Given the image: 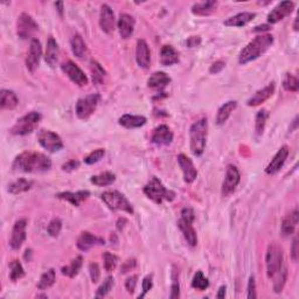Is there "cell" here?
Segmentation results:
<instances>
[{
    "label": "cell",
    "mask_w": 299,
    "mask_h": 299,
    "mask_svg": "<svg viewBox=\"0 0 299 299\" xmlns=\"http://www.w3.org/2000/svg\"><path fill=\"white\" fill-rule=\"evenodd\" d=\"M12 167L16 171L25 173H41L52 167V160L46 154L34 151H25L17 156Z\"/></svg>",
    "instance_id": "obj_1"
},
{
    "label": "cell",
    "mask_w": 299,
    "mask_h": 299,
    "mask_svg": "<svg viewBox=\"0 0 299 299\" xmlns=\"http://www.w3.org/2000/svg\"><path fill=\"white\" fill-rule=\"evenodd\" d=\"M273 43V37L271 34H259L254 40H251L244 48L241 50L239 62L247 64L262 56Z\"/></svg>",
    "instance_id": "obj_2"
},
{
    "label": "cell",
    "mask_w": 299,
    "mask_h": 299,
    "mask_svg": "<svg viewBox=\"0 0 299 299\" xmlns=\"http://www.w3.org/2000/svg\"><path fill=\"white\" fill-rule=\"evenodd\" d=\"M208 122L206 118L194 122L189 129V146L194 156L200 157L206 149Z\"/></svg>",
    "instance_id": "obj_3"
},
{
    "label": "cell",
    "mask_w": 299,
    "mask_h": 299,
    "mask_svg": "<svg viewBox=\"0 0 299 299\" xmlns=\"http://www.w3.org/2000/svg\"><path fill=\"white\" fill-rule=\"evenodd\" d=\"M144 194L156 204H163L164 201H173L175 197V193L173 190L166 188L164 183L159 179L153 176L144 187Z\"/></svg>",
    "instance_id": "obj_4"
},
{
    "label": "cell",
    "mask_w": 299,
    "mask_h": 299,
    "mask_svg": "<svg viewBox=\"0 0 299 299\" xmlns=\"http://www.w3.org/2000/svg\"><path fill=\"white\" fill-rule=\"evenodd\" d=\"M284 255L283 250L277 243L269 244L265 256L266 275L270 279H273L278 272L284 268Z\"/></svg>",
    "instance_id": "obj_5"
},
{
    "label": "cell",
    "mask_w": 299,
    "mask_h": 299,
    "mask_svg": "<svg viewBox=\"0 0 299 299\" xmlns=\"http://www.w3.org/2000/svg\"><path fill=\"white\" fill-rule=\"evenodd\" d=\"M194 220H195L194 211L190 207H185L181 211V214H180V219L178 221L179 229L181 230L183 237H185L187 243L190 247H195L197 244L196 232L193 227Z\"/></svg>",
    "instance_id": "obj_6"
},
{
    "label": "cell",
    "mask_w": 299,
    "mask_h": 299,
    "mask_svg": "<svg viewBox=\"0 0 299 299\" xmlns=\"http://www.w3.org/2000/svg\"><path fill=\"white\" fill-rule=\"evenodd\" d=\"M102 200L104 204L107 205L110 210L113 211H122L125 213L133 214L132 205L130 204V201L125 197L123 194L118 192V190H107L102 195Z\"/></svg>",
    "instance_id": "obj_7"
},
{
    "label": "cell",
    "mask_w": 299,
    "mask_h": 299,
    "mask_svg": "<svg viewBox=\"0 0 299 299\" xmlns=\"http://www.w3.org/2000/svg\"><path fill=\"white\" fill-rule=\"evenodd\" d=\"M41 120H42V116L40 113L32 111V113L25 115V116L19 118V120L17 121V123L13 125V128L11 129V132L17 136L28 135V133L34 131L35 128L38 127V124L40 123Z\"/></svg>",
    "instance_id": "obj_8"
},
{
    "label": "cell",
    "mask_w": 299,
    "mask_h": 299,
    "mask_svg": "<svg viewBox=\"0 0 299 299\" xmlns=\"http://www.w3.org/2000/svg\"><path fill=\"white\" fill-rule=\"evenodd\" d=\"M99 99L101 96L98 93H90V95H86L78 99L76 103V108H75L77 117L82 121L88 120V118L96 111L97 106H98L99 103Z\"/></svg>",
    "instance_id": "obj_9"
},
{
    "label": "cell",
    "mask_w": 299,
    "mask_h": 299,
    "mask_svg": "<svg viewBox=\"0 0 299 299\" xmlns=\"http://www.w3.org/2000/svg\"><path fill=\"white\" fill-rule=\"evenodd\" d=\"M38 142L43 149L50 153L57 152L63 149V142L61 137L50 130H40L38 133Z\"/></svg>",
    "instance_id": "obj_10"
},
{
    "label": "cell",
    "mask_w": 299,
    "mask_h": 299,
    "mask_svg": "<svg viewBox=\"0 0 299 299\" xmlns=\"http://www.w3.org/2000/svg\"><path fill=\"white\" fill-rule=\"evenodd\" d=\"M39 30V25L28 13H21L17 21V34L23 40L30 39Z\"/></svg>",
    "instance_id": "obj_11"
},
{
    "label": "cell",
    "mask_w": 299,
    "mask_h": 299,
    "mask_svg": "<svg viewBox=\"0 0 299 299\" xmlns=\"http://www.w3.org/2000/svg\"><path fill=\"white\" fill-rule=\"evenodd\" d=\"M241 180V174L239 168L234 165H228L226 171V176L222 183V195L229 196L230 194L234 193V190L236 189V187L239 186Z\"/></svg>",
    "instance_id": "obj_12"
},
{
    "label": "cell",
    "mask_w": 299,
    "mask_h": 299,
    "mask_svg": "<svg viewBox=\"0 0 299 299\" xmlns=\"http://www.w3.org/2000/svg\"><path fill=\"white\" fill-rule=\"evenodd\" d=\"M61 69L64 74L69 77L71 82H74L75 84L78 86H85L88 84V77L85 76V74L82 71V69L77 64H75L73 61H67L61 66Z\"/></svg>",
    "instance_id": "obj_13"
},
{
    "label": "cell",
    "mask_w": 299,
    "mask_h": 299,
    "mask_svg": "<svg viewBox=\"0 0 299 299\" xmlns=\"http://www.w3.org/2000/svg\"><path fill=\"white\" fill-rule=\"evenodd\" d=\"M42 56V47L41 42L38 39H33L31 41L30 49H28L27 57H26V67L31 73H34L38 69L39 63H40Z\"/></svg>",
    "instance_id": "obj_14"
},
{
    "label": "cell",
    "mask_w": 299,
    "mask_h": 299,
    "mask_svg": "<svg viewBox=\"0 0 299 299\" xmlns=\"http://www.w3.org/2000/svg\"><path fill=\"white\" fill-rule=\"evenodd\" d=\"M26 228H27V221L25 219L19 220L14 223L12 235H11L10 240V247L13 250L20 249L23 243L26 240Z\"/></svg>",
    "instance_id": "obj_15"
},
{
    "label": "cell",
    "mask_w": 299,
    "mask_h": 299,
    "mask_svg": "<svg viewBox=\"0 0 299 299\" xmlns=\"http://www.w3.org/2000/svg\"><path fill=\"white\" fill-rule=\"evenodd\" d=\"M294 9V3L293 2H282L277 5L275 9H273L271 12L268 14V23L269 24H276L278 21L283 20L284 18L290 16L292 13Z\"/></svg>",
    "instance_id": "obj_16"
},
{
    "label": "cell",
    "mask_w": 299,
    "mask_h": 299,
    "mask_svg": "<svg viewBox=\"0 0 299 299\" xmlns=\"http://www.w3.org/2000/svg\"><path fill=\"white\" fill-rule=\"evenodd\" d=\"M176 159H178V164L182 171L183 181L186 183L194 182V180H195L197 176V171L195 166H194L193 161L183 153L179 154V156L176 157Z\"/></svg>",
    "instance_id": "obj_17"
},
{
    "label": "cell",
    "mask_w": 299,
    "mask_h": 299,
    "mask_svg": "<svg viewBox=\"0 0 299 299\" xmlns=\"http://www.w3.org/2000/svg\"><path fill=\"white\" fill-rule=\"evenodd\" d=\"M99 26L104 33L111 34L115 30V14L111 7L107 4L101 6L99 13Z\"/></svg>",
    "instance_id": "obj_18"
},
{
    "label": "cell",
    "mask_w": 299,
    "mask_h": 299,
    "mask_svg": "<svg viewBox=\"0 0 299 299\" xmlns=\"http://www.w3.org/2000/svg\"><path fill=\"white\" fill-rule=\"evenodd\" d=\"M287 156H289V147L284 145L280 147L278 152H277L275 154V157H273V159L270 161V164L266 166L265 168L266 174L272 175V174H276V173H278L280 171V168L283 167V165L285 164Z\"/></svg>",
    "instance_id": "obj_19"
},
{
    "label": "cell",
    "mask_w": 299,
    "mask_h": 299,
    "mask_svg": "<svg viewBox=\"0 0 299 299\" xmlns=\"http://www.w3.org/2000/svg\"><path fill=\"white\" fill-rule=\"evenodd\" d=\"M173 140V133L171 129L167 125H159L153 130L152 136H151V142L158 146L170 145Z\"/></svg>",
    "instance_id": "obj_20"
},
{
    "label": "cell",
    "mask_w": 299,
    "mask_h": 299,
    "mask_svg": "<svg viewBox=\"0 0 299 299\" xmlns=\"http://www.w3.org/2000/svg\"><path fill=\"white\" fill-rule=\"evenodd\" d=\"M136 61L140 68L147 69V68L150 67V62H151L150 48H149V45H147L146 41L143 40V39H140V40L137 41Z\"/></svg>",
    "instance_id": "obj_21"
},
{
    "label": "cell",
    "mask_w": 299,
    "mask_h": 299,
    "mask_svg": "<svg viewBox=\"0 0 299 299\" xmlns=\"http://www.w3.org/2000/svg\"><path fill=\"white\" fill-rule=\"evenodd\" d=\"M273 92H275V83L271 82V83H269L263 89H259L258 91L255 92L254 96H251L250 98L248 99L247 104L249 107H257L259 104L264 103L266 99H269L270 97L273 95Z\"/></svg>",
    "instance_id": "obj_22"
},
{
    "label": "cell",
    "mask_w": 299,
    "mask_h": 299,
    "mask_svg": "<svg viewBox=\"0 0 299 299\" xmlns=\"http://www.w3.org/2000/svg\"><path fill=\"white\" fill-rule=\"evenodd\" d=\"M118 31H120V35L122 39L127 40V39L131 38L135 31V19L130 16V14H121L120 19H118Z\"/></svg>",
    "instance_id": "obj_23"
},
{
    "label": "cell",
    "mask_w": 299,
    "mask_h": 299,
    "mask_svg": "<svg viewBox=\"0 0 299 299\" xmlns=\"http://www.w3.org/2000/svg\"><path fill=\"white\" fill-rule=\"evenodd\" d=\"M104 244V240L99 239L95 235H92L89 232H83L77 239L76 246L81 251H88L95 246H102Z\"/></svg>",
    "instance_id": "obj_24"
},
{
    "label": "cell",
    "mask_w": 299,
    "mask_h": 299,
    "mask_svg": "<svg viewBox=\"0 0 299 299\" xmlns=\"http://www.w3.org/2000/svg\"><path fill=\"white\" fill-rule=\"evenodd\" d=\"M90 196V193L88 190H78V192H62L56 195L57 199L68 201V203L73 205L75 207H78L81 203L88 199Z\"/></svg>",
    "instance_id": "obj_25"
},
{
    "label": "cell",
    "mask_w": 299,
    "mask_h": 299,
    "mask_svg": "<svg viewBox=\"0 0 299 299\" xmlns=\"http://www.w3.org/2000/svg\"><path fill=\"white\" fill-rule=\"evenodd\" d=\"M298 220H299V213L298 210L291 212L290 214H287L285 218L283 219L282 221V227H280V230H282V235L283 236H290L292 235L296 230V227L298 225Z\"/></svg>",
    "instance_id": "obj_26"
},
{
    "label": "cell",
    "mask_w": 299,
    "mask_h": 299,
    "mask_svg": "<svg viewBox=\"0 0 299 299\" xmlns=\"http://www.w3.org/2000/svg\"><path fill=\"white\" fill-rule=\"evenodd\" d=\"M256 17V13L253 12H243L239 13L236 16L230 17L225 21V25L228 27H243L253 21Z\"/></svg>",
    "instance_id": "obj_27"
},
{
    "label": "cell",
    "mask_w": 299,
    "mask_h": 299,
    "mask_svg": "<svg viewBox=\"0 0 299 299\" xmlns=\"http://www.w3.org/2000/svg\"><path fill=\"white\" fill-rule=\"evenodd\" d=\"M219 3L215 0H207V2L196 3L192 6V13L199 17H206L211 16L212 13H214L216 9H218Z\"/></svg>",
    "instance_id": "obj_28"
},
{
    "label": "cell",
    "mask_w": 299,
    "mask_h": 299,
    "mask_svg": "<svg viewBox=\"0 0 299 299\" xmlns=\"http://www.w3.org/2000/svg\"><path fill=\"white\" fill-rule=\"evenodd\" d=\"M171 83V77L164 71H156L147 80V85L152 89L163 90Z\"/></svg>",
    "instance_id": "obj_29"
},
{
    "label": "cell",
    "mask_w": 299,
    "mask_h": 299,
    "mask_svg": "<svg viewBox=\"0 0 299 299\" xmlns=\"http://www.w3.org/2000/svg\"><path fill=\"white\" fill-rule=\"evenodd\" d=\"M179 62V54L172 46L165 45L160 50V63L161 66L170 67Z\"/></svg>",
    "instance_id": "obj_30"
},
{
    "label": "cell",
    "mask_w": 299,
    "mask_h": 299,
    "mask_svg": "<svg viewBox=\"0 0 299 299\" xmlns=\"http://www.w3.org/2000/svg\"><path fill=\"white\" fill-rule=\"evenodd\" d=\"M18 104H19V99H18L16 92L7 89L2 90V92H0V107H2V109L13 110L16 109Z\"/></svg>",
    "instance_id": "obj_31"
},
{
    "label": "cell",
    "mask_w": 299,
    "mask_h": 299,
    "mask_svg": "<svg viewBox=\"0 0 299 299\" xmlns=\"http://www.w3.org/2000/svg\"><path fill=\"white\" fill-rule=\"evenodd\" d=\"M45 60L50 67H55L57 60H59V45L54 38H49L47 41Z\"/></svg>",
    "instance_id": "obj_32"
},
{
    "label": "cell",
    "mask_w": 299,
    "mask_h": 299,
    "mask_svg": "<svg viewBox=\"0 0 299 299\" xmlns=\"http://www.w3.org/2000/svg\"><path fill=\"white\" fill-rule=\"evenodd\" d=\"M118 123L122 127L127 129H136L140 128L143 125L146 124V118L144 116H136V115H123L120 120H118Z\"/></svg>",
    "instance_id": "obj_33"
},
{
    "label": "cell",
    "mask_w": 299,
    "mask_h": 299,
    "mask_svg": "<svg viewBox=\"0 0 299 299\" xmlns=\"http://www.w3.org/2000/svg\"><path fill=\"white\" fill-rule=\"evenodd\" d=\"M236 107H237L236 101H229V102L223 104V106L219 109L218 115H216V124L218 125L225 124L227 120L230 117V115H232L233 111L236 109Z\"/></svg>",
    "instance_id": "obj_34"
},
{
    "label": "cell",
    "mask_w": 299,
    "mask_h": 299,
    "mask_svg": "<svg viewBox=\"0 0 299 299\" xmlns=\"http://www.w3.org/2000/svg\"><path fill=\"white\" fill-rule=\"evenodd\" d=\"M71 52L77 59H83L86 54V45L80 34H75L70 41Z\"/></svg>",
    "instance_id": "obj_35"
},
{
    "label": "cell",
    "mask_w": 299,
    "mask_h": 299,
    "mask_svg": "<svg viewBox=\"0 0 299 299\" xmlns=\"http://www.w3.org/2000/svg\"><path fill=\"white\" fill-rule=\"evenodd\" d=\"M90 71H91L92 82L97 85L103 84L107 78V71L103 69V67L97 62V61H91L90 62Z\"/></svg>",
    "instance_id": "obj_36"
},
{
    "label": "cell",
    "mask_w": 299,
    "mask_h": 299,
    "mask_svg": "<svg viewBox=\"0 0 299 299\" xmlns=\"http://www.w3.org/2000/svg\"><path fill=\"white\" fill-rule=\"evenodd\" d=\"M115 180H116V175H115L113 172H103L101 173V174L92 175L90 181H91L93 185L98 187H106L113 185Z\"/></svg>",
    "instance_id": "obj_37"
},
{
    "label": "cell",
    "mask_w": 299,
    "mask_h": 299,
    "mask_svg": "<svg viewBox=\"0 0 299 299\" xmlns=\"http://www.w3.org/2000/svg\"><path fill=\"white\" fill-rule=\"evenodd\" d=\"M32 186H33V182L30 181V180L27 179H18L16 181L11 183L9 186V192L11 194H20V193H25L27 192V190H30L32 188Z\"/></svg>",
    "instance_id": "obj_38"
},
{
    "label": "cell",
    "mask_w": 299,
    "mask_h": 299,
    "mask_svg": "<svg viewBox=\"0 0 299 299\" xmlns=\"http://www.w3.org/2000/svg\"><path fill=\"white\" fill-rule=\"evenodd\" d=\"M82 263H83V257L77 256L76 258H74L73 261L70 262L69 265L63 266L62 273L68 277H70V278H74V277H76L77 273L80 272V270L82 268Z\"/></svg>",
    "instance_id": "obj_39"
},
{
    "label": "cell",
    "mask_w": 299,
    "mask_h": 299,
    "mask_svg": "<svg viewBox=\"0 0 299 299\" xmlns=\"http://www.w3.org/2000/svg\"><path fill=\"white\" fill-rule=\"evenodd\" d=\"M55 279H56L55 270H54V269H49L48 271H46L41 276V278H40V280H39V283H38V289L41 290V291L49 289L50 286L54 285V283H55Z\"/></svg>",
    "instance_id": "obj_40"
},
{
    "label": "cell",
    "mask_w": 299,
    "mask_h": 299,
    "mask_svg": "<svg viewBox=\"0 0 299 299\" xmlns=\"http://www.w3.org/2000/svg\"><path fill=\"white\" fill-rule=\"evenodd\" d=\"M268 117H269L268 111L264 109L258 111L256 115V118H255V132H256V135L258 137L264 133V129H265V124Z\"/></svg>",
    "instance_id": "obj_41"
},
{
    "label": "cell",
    "mask_w": 299,
    "mask_h": 299,
    "mask_svg": "<svg viewBox=\"0 0 299 299\" xmlns=\"http://www.w3.org/2000/svg\"><path fill=\"white\" fill-rule=\"evenodd\" d=\"M24 276H25V270L23 268V265H21V263L19 261H17V259H14V261L11 262V264H10V278H11V280L17 282V280L23 278Z\"/></svg>",
    "instance_id": "obj_42"
},
{
    "label": "cell",
    "mask_w": 299,
    "mask_h": 299,
    "mask_svg": "<svg viewBox=\"0 0 299 299\" xmlns=\"http://www.w3.org/2000/svg\"><path fill=\"white\" fill-rule=\"evenodd\" d=\"M286 278H287V269H286V266L284 265V268L278 272V275L273 278L275 279L273 280V282H275L273 283V290H275V292H277V293L282 292L283 287L286 283Z\"/></svg>",
    "instance_id": "obj_43"
},
{
    "label": "cell",
    "mask_w": 299,
    "mask_h": 299,
    "mask_svg": "<svg viewBox=\"0 0 299 299\" xmlns=\"http://www.w3.org/2000/svg\"><path fill=\"white\" fill-rule=\"evenodd\" d=\"M283 88L286 91L297 92L299 89V81L298 78L292 74H285V76L283 78Z\"/></svg>",
    "instance_id": "obj_44"
},
{
    "label": "cell",
    "mask_w": 299,
    "mask_h": 299,
    "mask_svg": "<svg viewBox=\"0 0 299 299\" xmlns=\"http://www.w3.org/2000/svg\"><path fill=\"white\" fill-rule=\"evenodd\" d=\"M192 286L194 287V289H196L199 291L206 290L207 287L210 286V282H208V279L204 276L203 271H196L195 275H194L193 280H192Z\"/></svg>",
    "instance_id": "obj_45"
},
{
    "label": "cell",
    "mask_w": 299,
    "mask_h": 299,
    "mask_svg": "<svg viewBox=\"0 0 299 299\" xmlns=\"http://www.w3.org/2000/svg\"><path fill=\"white\" fill-rule=\"evenodd\" d=\"M103 261H104V269H106L108 272L114 271L118 264V257L116 255L109 253V251H107V253L103 254Z\"/></svg>",
    "instance_id": "obj_46"
},
{
    "label": "cell",
    "mask_w": 299,
    "mask_h": 299,
    "mask_svg": "<svg viewBox=\"0 0 299 299\" xmlns=\"http://www.w3.org/2000/svg\"><path fill=\"white\" fill-rule=\"evenodd\" d=\"M113 287H114V278L113 277H108V278L102 283V285L97 289L96 297L97 298L106 297L107 294L109 293L111 290H113Z\"/></svg>",
    "instance_id": "obj_47"
},
{
    "label": "cell",
    "mask_w": 299,
    "mask_h": 299,
    "mask_svg": "<svg viewBox=\"0 0 299 299\" xmlns=\"http://www.w3.org/2000/svg\"><path fill=\"white\" fill-rule=\"evenodd\" d=\"M61 229H62V222L60 219H54L49 222L48 227H47V232L52 237H57L60 235Z\"/></svg>",
    "instance_id": "obj_48"
},
{
    "label": "cell",
    "mask_w": 299,
    "mask_h": 299,
    "mask_svg": "<svg viewBox=\"0 0 299 299\" xmlns=\"http://www.w3.org/2000/svg\"><path fill=\"white\" fill-rule=\"evenodd\" d=\"M104 154H106V151H104V149H97L95 151H92L91 153H89L88 156L84 158V163L88 165L96 164L97 161H99L101 159H102V158L104 157Z\"/></svg>",
    "instance_id": "obj_49"
},
{
    "label": "cell",
    "mask_w": 299,
    "mask_h": 299,
    "mask_svg": "<svg viewBox=\"0 0 299 299\" xmlns=\"http://www.w3.org/2000/svg\"><path fill=\"white\" fill-rule=\"evenodd\" d=\"M89 273L90 278H91L92 283H97L101 278V270L97 263H90L89 264Z\"/></svg>",
    "instance_id": "obj_50"
},
{
    "label": "cell",
    "mask_w": 299,
    "mask_h": 299,
    "mask_svg": "<svg viewBox=\"0 0 299 299\" xmlns=\"http://www.w3.org/2000/svg\"><path fill=\"white\" fill-rule=\"evenodd\" d=\"M153 286V282H152V276H146L145 278L143 279L142 282V287H143V293L139 294L138 298H144L145 294L149 292V291L152 289Z\"/></svg>",
    "instance_id": "obj_51"
},
{
    "label": "cell",
    "mask_w": 299,
    "mask_h": 299,
    "mask_svg": "<svg viewBox=\"0 0 299 299\" xmlns=\"http://www.w3.org/2000/svg\"><path fill=\"white\" fill-rule=\"evenodd\" d=\"M137 283H138V276H137V275L130 276L129 278L125 280V289L128 290L129 293L135 292Z\"/></svg>",
    "instance_id": "obj_52"
},
{
    "label": "cell",
    "mask_w": 299,
    "mask_h": 299,
    "mask_svg": "<svg viewBox=\"0 0 299 299\" xmlns=\"http://www.w3.org/2000/svg\"><path fill=\"white\" fill-rule=\"evenodd\" d=\"M180 296V285L178 282V277H176L175 273H173V282H172V286H171V298H179Z\"/></svg>",
    "instance_id": "obj_53"
},
{
    "label": "cell",
    "mask_w": 299,
    "mask_h": 299,
    "mask_svg": "<svg viewBox=\"0 0 299 299\" xmlns=\"http://www.w3.org/2000/svg\"><path fill=\"white\" fill-rule=\"evenodd\" d=\"M247 297L249 299H255L257 297L256 294V283H255L254 277H250L249 282H248V293Z\"/></svg>",
    "instance_id": "obj_54"
},
{
    "label": "cell",
    "mask_w": 299,
    "mask_h": 299,
    "mask_svg": "<svg viewBox=\"0 0 299 299\" xmlns=\"http://www.w3.org/2000/svg\"><path fill=\"white\" fill-rule=\"evenodd\" d=\"M78 167H80V161L75 160V159L67 161L66 164L62 165V170L66 172H73L75 170H77Z\"/></svg>",
    "instance_id": "obj_55"
},
{
    "label": "cell",
    "mask_w": 299,
    "mask_h": 299,
    "mask_svg": "<svg viewBox=\"0 0 299 299\" xmlns=\"http://www.w3.org/2000/svg\"><path fill=\"white\" fill-rule=\"evenodd\" d=\"M136 259L132 258V259H128V261H125L123 263V265H122V273H127L129 271H131L132 269L136 268Z\"/></svg>",
    "instance_id": "obj_56"
},
{
    "label": "cell",
    "mask_w": 299,
    "mask_h": 299,
    "mask_svg": "<svg viewBox=\"0 0 299 299\" xmlns=\"http://www.w3.org/2000/svg\"><path fill=\"white\" fill-rule=\"evenodd\" d=\"M225 66H226V63L223 62V61H216L215 63H213L211 66L210 71L212 74H218L223 69V68H225Z\"/></svg>",
    "instance_id": "obj_57"
},
{
    "label": "cell",
    "mask_w": 299,
    "mask_h": 299,
    "mask_svg": "<svg viewBox=\"0 0 299 299\" xmlns=\"http://www.w3.org/2000/svg\"><path fill=\"white\" fill-rule=\"evenodd\" d=\"M291 257H292L293 262L298 261V240L297 237H294L292 242V249H291Z\"/></svg>",
    "instance_id": "obj_58"
},
{
    "label": "cell",
    "mask_w": 299,
    "mask_h": 299,
    "mask_svg": "<svg viewBox=\"0 0 299 299\" xmlns=\"http://www.w3.org/2000/svg\"><path fill=\"white\" fill-rule=\"evenodd\" d=\"M200 45V38L199 37H192L187 40V46L193 48V47H196Z\"/></svg>",
    "instance_id": "obj_59"
},
{
    "label": "cell",
    "mask_w": 299,
    "mask_h": 299,
    "mask_svg": "<svg viewBox=\"0 0 299 299\" xmlns=\"http://www.w3.org/2000/svg\"><path fill=\"white\" fill-rule=\"evenodd\" d=\"M226 291H227V287H226L225 285H222V286L219 289V292L216 293V298H219V299L225 298V296H226Z\"/></svg>",
    "instance_id": "obj_60"
},
{
    "label": "cell",
    "mask_w": 299,
    "mask_h": 299,
    "mask_svg": "<svg viewBox=\"0 0 299 299\" xmlns=\"http://www.w3.org/2000/svg\"><path fill=\"white\" fill-rule=\"evenodd\" d=\"M270 30V26L269 25H261V26H257L255 27V32H264V31H269Z\"/></svg>",
    "instance_id": "obj_61"
},
{
    "label": "cell",
    "mask_w": 299,
    "mask_h": 299,
    "mask_svg": "<svg viewBox=\"0 0 299 299\" xmlns=\"http://www.w3.org/2000/svg\"><path fill=\"white\" fill-rule=\"evenodd\" d=\"M55 6L57 7V11H59L60 16H62V14H63V3L62 2L55 3Z\"/></svg>",
    "instance_id": "obj_62"
}]
</instances>
